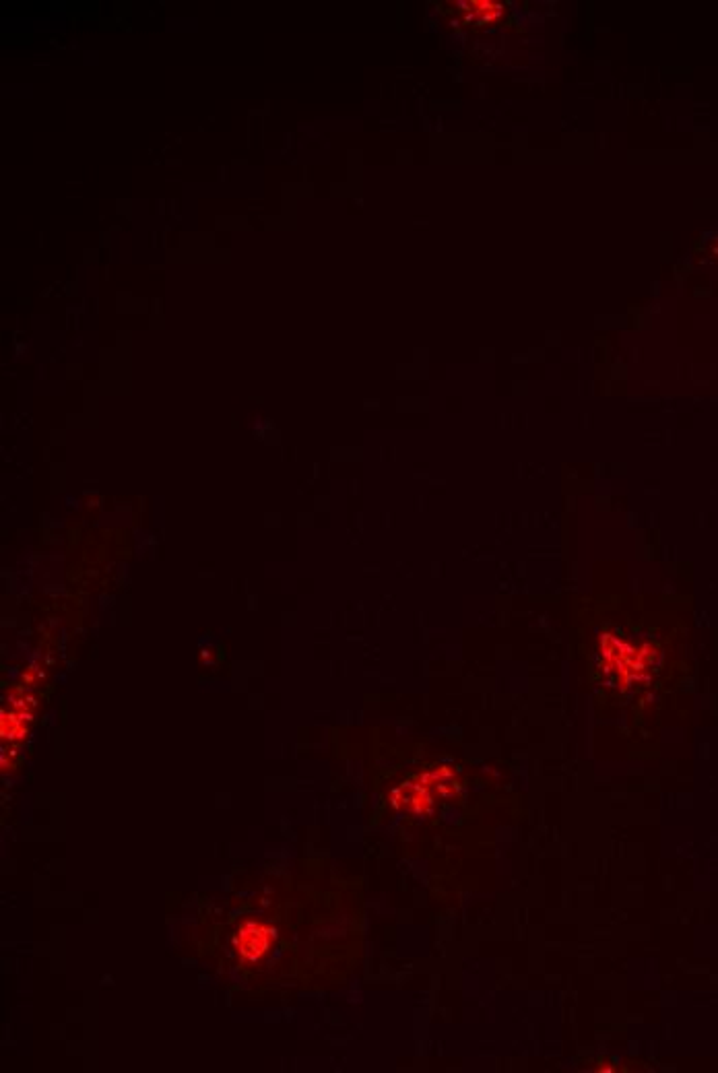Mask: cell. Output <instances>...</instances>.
Returning a JSON list of instances; mask_svg holds the SVG:
<instances>
[{
    "label": "cell",
    "mask_w": 718,
    "mask_h": 1073,
    "mask_svg": "<svg viewBox=\"0 0 718 1073\" xmlns=\"http://www.w3.org/2000/svg\"><path fill=\"white\" fill-rule=\"evenodd\" d=\"M275 935V929L269 925L246 921L234 937V948L246 962H258L269 952Z\"/></svg>",
    "instance_id": "obj_1"
}]
</instances>
